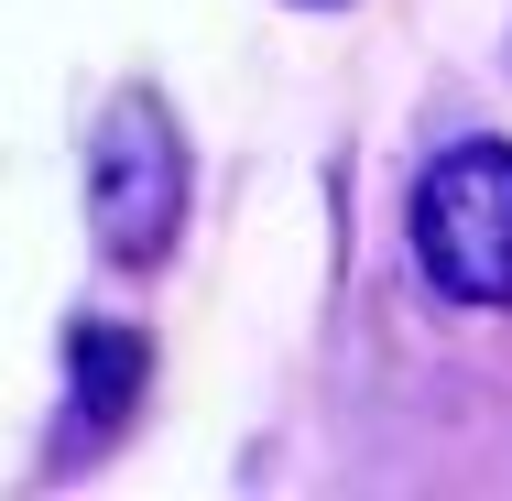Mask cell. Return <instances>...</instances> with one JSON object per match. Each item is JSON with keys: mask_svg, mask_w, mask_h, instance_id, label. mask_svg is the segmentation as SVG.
<instances>
[{"mask_svg": "<svg viewBox=\"0 0 512 501\" xmlns=\"http://www.w3.org/2000/svg\"><path fill=\"white\" fill-rule=\"evenodd\" d=\"M88 218H99L109 262H164L175 218H186V142L153 99H120L99 120V175H88Z\"/></svg>", "mask_w": 512, "mask_h": 501, "instance_id": "cell-2", "label": "cell"}, {"mask_svg": "<svg viewBox=\"0 0 512 501\" xmlns=\"http://www.w3.org/2000/svg\"><path fill=\"white\" fill-rule=\"evenodd\" d=\"M131 403H142V338L109 327V316H88V327H77V414L109 436Z\"/></svg>", "mask_w": 512, "mask_h": 501, "instance_id": "cell-3", "label": "cell"}, {"mask_svg": "<svg viewBox=\"0 0 512 501\" xmlns=\"http://www.w3.org/2000/svg\"><path fill=\"white\" fill-rule=\"evenodd\" d=\"M414 262L447 305H512V142H458L425 164Z\"/></svg>", "mask_w": 512, "mask_h": 501, "instance_id": "cell-1", "label": "cell"}]
</instances>
